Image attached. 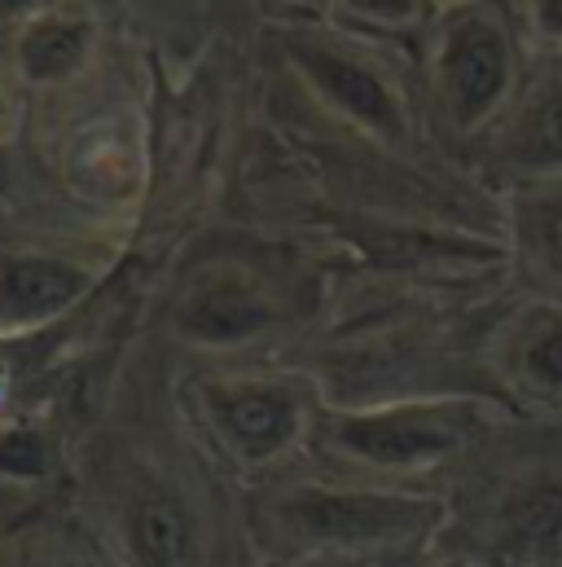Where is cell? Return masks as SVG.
I'll return each instance as SVG.
<instances>
[{"label": "cell", "mask_w": 562, "mask_h": 567, "mask_svg": "<svg viewBox=\"0 0 562 567\" xmlns=\"http://www.w3.org/2000/svg\"><path fill=\"white\" fill-rule=\"evenodd\" d=\"M506 423V410L479 396H422V401H387L370 410H339L325 419V449L387 480H409L439 471L470 453L483 435Z\"/></svg>", "instance_id": "obj_3"}, {"label": "cell", "mask_w": 562, "mask_h": 567, "mask_svg": "<svg viewBox=\"0 0 562 567\" xmlns=\"http://www.w3.org/2000/svg\"><path fill=\"white\" fill-rule=\"evenodd\" d=\"M119 542L133 567H198V524L180 497L140 484L119 502Z\"/></svg>", "instance_id": "obj_9"}, {"label": "cell", "mask_w": 562, "mask_h": 567, "mask_svg": "<svg viewBox=\"0 0 562 567\" xmlns=\"http://www.w3.org/2000/svg\"><path fill=\"white\" fill-rule=\"evenodd\" d=\"M457 4H470V0H430V18L444 13V9H457Z\"/></svg>", "instance_id": "obj_19"}, {"label": "cell", "mask_w": 562, "mask_h": 567, "mask_svg": "<svg viewBox=\"0 0 562 567\" xmlns=\"http://www.w3.org/2000/svg\"><path fill=\"white\" fill-rule=\"evenodd\" d=\"M93 274L58 256H0V330H27L66 312Z\"/></svg>", "instance_id": "obj_10"}, {"label": "cell", "mask_w": 562, "mask_h": 567, "mask_svg": "<svg viewBox=\"0 0 562 567\" xmlns=\"http://www.w3.org/2000/svg\"><path fill=\"white\" fill-rule=\"evenodd\" d=\"M532 66L514 0H470L430 18L426 93L439 128L457 142H483L514 102Z\"/></svg>", "instance_id": "obj_2"}, {"label": "cell", "mask_w": 562, "mask_h": 567, "mask_svg": "<svg viewBox=\"0 0 562 567\" xmlns=\"http://www.w3.org/2000/svg\"><path fill=\"white\" fill-rule=\"evenodd\" d=\"M49 440L35 426H0V475L4 480H44Z\"/></svg>", "instance_id": "obj_14"}, {"label": "cell", "mask_w": 562, "mask_h": 567, "mask_svg": "<svg viewBox=\"0 0 562 567\" xmlns=\"http://www.w3.org/2000/svg\"><path fill=\"white\" fill-rule=\"evenodd\" d=\"M532 58H562V0H514Z\"/></svg>", "instance_id": "obj_15"}, {"label": "cell", "mask_w": 562, "mask_h": 567, "mask_svg": "<svg viewBox=\"0 0 562 567\" xmlns=\"http://www.w3.org/2000/svg\"><path fill=\"white\" fill-rule=\"evenodd\" d=\"M53 0H0V27H22L35 13H44Z\"/></svg>", "instance_id": "obj_16"}, {"label": "cell", "mask_w": 562, "mask_h": 567, "mask_svg": "<svg viewBox=\"0 0 562 567\" xmlns=\"http://www.w3.org/2000/svg\"><path fill=\"white\" fill-rule=\"evenodd\" d=\"M497 374L532 414L562 419V303L528 299L497 334Z\"/></svg>", "instance_id": "obj_7"}, {"label": "cell", "mask_w": 562, "mask_h": 567, "mask_svg": "<svg viewBox=\"0 0 562 567\" xmlns=\"http://www.w3.org/2000/svg\"><path fill=\"white\" fill-rule=\"evenodd\" d=\"M202 414L242 466H269L303 440L312 401L294 379H216L202 388Z\"/></svg>", "instance_id": "obj_5"}, {"label": "cell", "mask_w": 562, "mask_h": 567, "mask_svg": "<svg viewBox=\"0 0 562 567\" xmlns=\"http://www.w3.org/2000/svg\"><path fill=\"white\" fill-rule=\"evenodd\" d=\"M53 567H80V564H53Z\"/></svg>", "instance_id": "obj_21"}, {"label": "cell", "mask_w": 562, "mask_h": 567, "mask_svg": "<svg viewBox=\"0 0 562 567\" xmlns=\"http://www.w3.org/2000/svg\"><path fill=\"white\" fill-rule=\"evenodd\" d=\"M448 502L405 484H294L256 506V542L281 555H405L435 542Z\"/></svg>", "instance_id": "obj_1"}, {"label": "cell", "mask_w": 562, "mask_h": 567, "mask_svg": "<svg viewBox=\"0 0 562 567\" xmlns=\"http://www.w3.org/2000/svg\"><path fill=\"white\" fill-rule=\"evenodd\" d=\"M269 303L264 295L242 278H211L202 282L189 299H185V312H180V330L189 339H202V343H238V339H251L269 326Z\"/></svg>", "instance_id": "obj_12"}, {"label": "cell", "mask_w": 562, "mask_h": 567, "mask_svg": "<svg viewBox=\"0 0 562 567\" xmlns=\"http://www.w3.org/2000/svg\"><path fill=\"white\" fill-rule=\"evenodd\" d=\"M334 13L361 31H414L430 13V0H330Z\"/></svg>", "instance_id": "obj_13"}, {"label": "cell", "mask_w": 562, "mask_h": 567, "mask_svg": "<svg viewBox=\"0 0 562 567\" xmlns=\"http://www.w3.org/2000/svg\"><path fill=\"white\" fill-rule=\"evenodd\" d=\"M426 567H488L479 555H470V550H452V555H435Z\"/></svg>", "instance_id": "obj_17"}, {"label": "cell", "mask_w": 562, "mask_h": 567, "mask_svg": "<svg viewBox=\"0 0 562 567\" xmlns=\"http://www.w3.org/2000/svg\"><path fill=\"white\" fill-rule=\"evenodd\" d=\"M97 49V22L84 9L49 4L31 22L18 27L13 62L27 84H66L75 80Z\"/></svg>", "instance_id": "obj_11"}, {"label": "cell", "mask_w": 562, "mask_h": 567, "mask_svg": "<svg viewBox=\"0 0 562 567\" xmlns=\"http://www.w3.org/2000/svg\"><path fill=\"white\" fill-rule=\"evenodd\" d=\"M506 229L528 295L562 303V176L506 185Z\"/></svg>", "instance_id": "obj_8"}, {"label": "cell", "mask_w": 562, "mask_h": 567, "mask_svg": "<svg viewBox=\"0 0 562 567\" xmlns=\"http://www.w3.org/2000/svg\"><path fill=\"white\" fill-rule=\"evenodd\" d=\"M273 9H312V4H325V0H269Z\"/></svg>", "instance_id": "obj_18"}, {"label": "cell", "mask_w": 562, "mask_h": 567, "mask_svg": "<svg viewBox=\"0 0 562 567\" xmlns=\"http://www.w3.org/2000/svg\"><path fill=\"white\" fill-rule=\"evenodd\" d=\"M285 53L308 89L361 133L387 145L414 142V106L396 71L343 31H290Z\"/></svg>", "instance_id": "obj_4"}, {"label": "cell", "mask_w": 562, "mask_h": 567, "mask_svg": "<svg viewBox=\"0 0 562 567\" xmlns=\"http://www.w3.org/2000/svg\"><path fill=\"white\" fill-rule=\"evenodd\" d=\"M479 145L506 185L562 176V58H532L514 102Z\"/></svg>", "instance_id": "obj_6"}, {"label": "cell", "mask_w": 562, "mask_h": 567, "mask_svg": "<svg viewBox=\"0 0 562 567\" xmlns=\"http://www.w3.org/2000/svg\"><path fill=\"white\" fill-rule=\"evenodd\" d=\"M4 124H9V93H4V84H0V133H4Z\"/></svg>", "instance_id": "obj_20"}]
</instances>
